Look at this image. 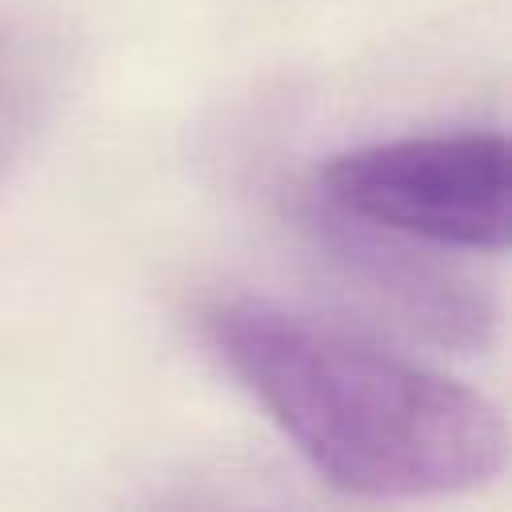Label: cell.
<instances>
[{
  "label": "cell",
  "mask_w": 512,
  "mask_h": 512,
  "mask_svg": "<svg viewBox=\"0 0 512 512\" xmlns=\"http://www.w3.org/2000/svg\"><path fill=\"white\" fill-rule=\"evenodd\" d=\"M204 328L232 376L340 492L448 496L504 472L500 408L412 356L256 296L220 300Z\"/></svg>",
  "instance_id": "cell-1"
},
{
  "label": "cell",
  "mask_w": 512,
  "mask_h": 512,
  "mask_svg": "<svg viewBox=\"0 0 512 512\" xmlns=\"http://www.w3.org/2000/svg\"><path fill=\"white\" fill-rule=\"evenodd\" d=\"M324 212L404 244L504 252L512 152L504 132H424L348 148L316 176Z\"/></svg>",
  "instance_id": "cell-2"
},
{
  "label": "cell",
  "mask_w": 512,
  "mask_h": 512,
  "mask_svg": "<svg viewBox=\"0 0 512 512\" xmlns=\"http://www.w3.org/2000/svg\"><path fill=\"white\" fill-rule=\"evenodd\" d=\"M16 120H20V84H16L12 68L0 60V148H4V140L12 136Z\"/></svg>",
  "instance_id": "cell-3"
}]
</instances>
